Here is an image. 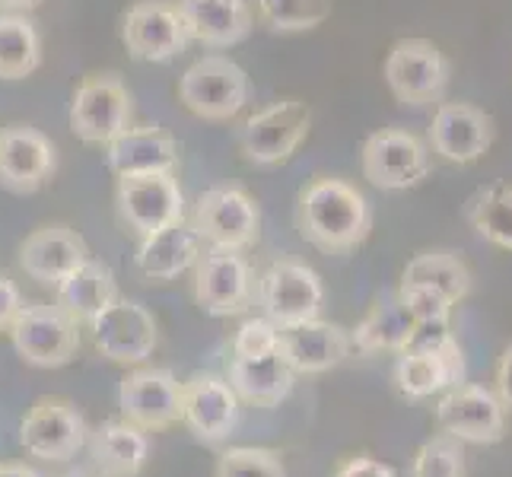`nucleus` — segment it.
Returning <instances> with one entry per match:
<instances>
[{"label": "nucleus", "instance_id": "obj_39", "mask_svg": "<svg viewBox=\"0 0 512 477\" xmlns=\"http://www.w3.org/2000/svg\"><path fill=\"white\" fill-rule=\"evenodd\" d=\"M334 477H395V471L388 465H382L373 455H353L338 471H334Z\"/></svg>", "mask_w": 512, "mask_h": 477}, {"label": "nucleus", "instance_id": "obj_15", "mask_svg": "<svg viewBox=\"0 0 512 477\" xmlns=\"http://www.w3.org/2000/svg\"><path fill=\"white\" fill-rule=\"evenodd\" d=\"M121 42L134 61L166 64L188 48V32L169 0H140L121 16Z\"/></svg>", "mask_w": 512, "mask_h": 477}, {"label": "nucleus", "instance_id": "obj_13", "mask_svg": "<svg viewBox=\"0 0 512 477\" xmlns=\"http://www.w3.org/2000/svg\"><path fill=\"white\" fill-rule=\"evenodd\" d=\"M118 408L144 433L169 430L182 420V382L160 366L134 369L118 385Z\"/></svg>", "mask_w": 512, "mask_h": 477}, {"label": "nucleus", "instance_id": "obj_18", "mask_svg": "<svg viewBox=\"0 0 512 477\" xmlns=\"http://www.w3.org/2000/svg\"><path fill=\"white\" fill-rule=\"evenodd\" d=\"M182 423L204 446H220L236 433L239 398L226 376L194 373L182 382Z\"/></svg>", "mask_w": 512, "mask_h": 477}, {"label": "nucleus", "instance_id": "obj_21", "mask_svg": "<svg viewBox=\"0 0 512 477\" xmlns=\"http://www.w3.org/2000/svg\"><path fill=\"white\" fill-rule=\"evenodd\" d=\"M83 261H90V249L70 226H42L20 245V268L45 287H58Z\"/></svg>", "mask_w": 512, "mask_h": 477}, {"label": "nucleus", "instance_id": "obj_31", "mask_svg": "<svg viewBox=\"0 0 512 477\" xmlns=\"http://www.w3.org/2000/svg\"><path fill=\"white\" fill-rule=\"evenodd\" d=\"M465 220L481 239L512 252V185H484L465 201Z\"/></svg>", "mask_w": 512, "mask_h": 477}, {"label": "nucleus", "instance_id": "obj_33", "mask_svg": "<svg viewBox=\"0 0 512 477\" xmlns=\"http://www.w3.org/2000/svg\"><path fill=\"white\" fill-rule=\"evenodd\" d=\"M255 7L274 32H309L331 16V0H255Z\"/></svg>", "mask_w": 512, "mask_h": 477}, {"label": "nucleus", "instance_id": "obj_37", "mask_svg": "<svg viewBox=\"0 0 512 477\" xmlns=\"http://www.w3.org/2000/svg\"><path fill=\"white\" fill-rule=\"evenodd\" d=\"M280 341V328L271 318H249L233 338V357H264L274 353Z\"/></svg>", "mask_w": 512, "mask_h": 477}, {"label": "nucleus", "instance_id": "obj_9", "mask_svg": "<svg viewBox=\"0 0 512 477\" xmlns=\"http://www.w3.org/2000/svg\"><path fill=\"white\" fill-rule=\"evenodd\" d=\"M131 128V93L118 74L86 77L70 102V131L90 147H109Z\"/></svg>", "mask_w": 512, "mask_h": 477}, {"label": "nucleus", "instance_id": "obj_42", "mask_svg": "<svg viewBox=\"0 0 512 477\" xmlns=\"http://www.w3.org/2000/svg\"><path fill=\"white\" fill-rule=\"evenodd\" d=\"M42 0H0V10H10V13H29L39 7Z\"/></svg>", "mask_w": 512, "mask_h": 477}, {"label": "nucleus", "instance_id": "obj_30", "mask_svg": "<svg viewBox=\"0 0 512 477\" xmlns=\"http://www.w3.org/2000/svg\"><path fill=\"white\" fill-rule=\"evenodd\" d=\"M42 64L39 29L26 13L0 10V80H26Z\"/></svg>", "mask_w": 512, "mask_h": 477}, {"label": "nucleus", "instance_id": "obj_4", "mask_svg": "<svg viewBox=\"0 0 512 477\" xmlns=\"http://www.w3.org/2000/svg\"><path fill=\"white\" fill-rule=\"evenodd\" d=\"M10 344L20 360L39 369L67 366L80 350V325L58 303L23 306L10 322Z\"/></svg>", "mask_w": 512, "mask_h": 477}, {"label": "nucleus", "instance_id": "obj_14", "mask_svg": "<svg viewBox=\"0 0 512 477\" xmlns=\"http://www.w3.org/2000/svg\"><path fill=\"white\" fill-rule=\"evenodd\" d=\"M194 299L214 318L239 315L255 299V274L242 252L207 249L194 264Z\"/></svg>", "mask_w": 512, "mask_h": 477}, {"label": "nucleus", "instance_id": "obj_24", "mask_svg": "<svg viewBox=\"0 0 512 477\" xmlns=\"http://www.w3.org/2000/svg\"><path fill=\"white\" fill-rule=\"evenodd\" d=\"M226 382L242 404L271 411L280 401L290 398L296 373L274 350V353H264V357H229Z\"/></svg>", "mask_w": 512, "mask_h": 477}, {"label": "nucleus", "instance_id": "obj_27", "mask_svg": "<svg viewBox=\"0 0 512 477\" xmlns=\"http://www.w3.org/2000/svg\"><path fill=\"white\" fill-rule=\"evenodd\" d=\"M93 465L102 477H137L147 465L150 439L128 420H105L86 436Z\"/></svg>", "mask_w": 512, "mask_h": 477}, {"label": "nucleus", "instance_id": "obj_38", "mask_svg": "<svg viewBox=\"0 0 512 477\" xmlns=\"http://www.w3.org/2000/svg\"><path fill=\"white\" fill-rule=\"evenodd\" d=\"M455 341V334L449 331V322H414L411 338L404 344L401 353H430L443 350Z\"/></svg>", "mask_w": 512, "mask_h": 477}, {"label": "nucleus", "instance_id": "obj_34", "mask_svg": "<svg viewBox=\"0 0 512 477\" xmlns=\"http://www.w3.org/2000/svg\"><path fill=\"white\" fill-rule=\"evenodd\" d=\"M411 477H465V443L449 433L427 439L411 462Z\"/></svg>", "mask_w": 512, "mask_h": 477}, {"label": "nucleus", "instance_id": "obj_44", "mask_svg": "<svg viewBox=\"0 0 512 477\" xmlns=\"http://www.w3.org/2000/svg\"><path fill=\"white\" fill-rule=\"evenodd\" d=\"M61 477H90V474H83V471H70V474H61Z\"/></svg>", "mask_w": 512, "mask_h": 477}, {"label": "nucleus", "instance_id": "obj_40", "mask_svg": "<svg viewBox=\"0 0 512 477\" xmlns=\"http://www.w3.org/2000/svg\"><path fill=\"white\" fill-rule=\"evenodd\" d=\"M23 309V296L20 287L13 284L7 274H0V328H10V322L16 318V312Z\"/></svg>", "mask_w": 512, "mask_h": 477}, {"label": "nucleus", "instance_id": "obj_25", "mask_svg": "<svg viewBox=\"0 0 512 477\" xmlns=\"http://www.w3.org/2000/svg\"><path fill=\"white\" fill-rule=\"evenodd\" d=\"M395 382H398V392L411 401L446 392V388L465 382L462 347H458V341H452L449 347L430 350V353H398Z\"/></svg>", "mask_w": 512, "mask_h": 477}, {"label": "nucleus", "instance_id": "obj_2", "mask_svg": "<svg viewBox=\"0 0 512 477\" xmlns=\"http://www.w3.org/2000/svg\"><path fill=\"white\" fill-rule=\"evenodd\" d=\"M382 77L401 105L423 109L446 99L452 64L430 39H401L385 55Z\"/></svg>", "mask_w": 512, "mask_h": 477}, {"label": "nucleus", "instance_id": "obj_1", "mask_svg": "<svg viewBox=\"0 0 512 477\" xmlns=\"http://www.w3.org/2000/svg\"><path fill=\"white\" fill-rule=\"evenodd\" d=\"M296 226L322 255H350L373 229V207L344 179H315L299 191Z\"/></svg>", "mask_w": 512, "mask_h": 477}, {"label": "nucleus", "instance_id": "obj_17", "mask_svg": "<svg viewBox=\"0 0 512 477\" xmlns=\"http://www.w3.org/2000/svg\"><path fill=\"white\" fill-rule=\"evenodd\" d=\"M430 153L455 166H471L487 156L497 137L493 118L468 102H439L430 121Z\"/></svg>", "mask_w": 512, "mask_h": 477}, {"label": "nucleus", "instance_id": "obj_12", "mask_svg": "<svg viewBox=\"0 0 512 477\" xmlns=\"http://www.w3.org/2000/svg\"><path fill=\"white\" fill-rule=\"evenodd\" d=\"M93 344L105 360L121 366H137L147 357H153L156 341V318L147 306H140L137 299L118 296L112 306H105L93 322Z\"/></svg>", "mask_w": 512, "mask_h": 477}, {"label": "nucleus", "instance_id": "obj_41", "mask_svg": "<svg viewBox=\"0 0 512 477\" xmlns=\"http://www.w3.org/2000/svg\"><path fill=\"white\" fill-rule=\"evenodd\" d=\"M497 398L503 408L512 414V344L503 350V357L497 363Z\"/></svg>", "mask_w": 512, "mask_h": 477}, {"label": "nucleus", "instance_id": "obj_36", "mask_svg": "<svg viewBox=\"0 0 512 477\" xmlns=\"http://www.w3.org/2000/svg\"><path fill=\"white\" fill-rule=\"evenodd\" d=\"M398 303L404 306L414 322H449L452 318V299L446 293H439L436 287L427 284H411V280H401V287L395 290Z\"/></svg>", "mask_w": 512, "mask_h": 477}, {"label": "nucleus", "instance_id": "obj_5", "mask_svg": "<svg viewBox=\"0 0 512 477\" xmlns=\"http://www.w3.org/2000/svg\"><path fill=\"white\" fill-rule=\"evenodd\" d=\"M191 226L198 229V236L207 249L245 252L258 242L261 214H258V204L242 188L220 185V188L204 191L198 198L191 214Z\"/></svg>", "mask_w": 512, "mask_h": 477}, {"label": "nucleus", "instance_id": "obj_3", "mask_svg": "<svg viewBox=\"0 0 512 477\" xmlns=\"http://www.w3.org/2000/svg\"><path fill=\"white\" fill-rule=\"evenodd\" d=\"M249 74L223 55H204L179 80V102L204 121H229L249 102Z\"/></svg>", "mask_w": 512, "mask_h": 477}, {"label": "nucleus", "instance_id": "obj_35", "mask_svg": "<svg viewBox=\"0 0 512 477\" xmlns=\"http://www.w3.org/2000/svg\"><path fill=\"white\" fill-rule=\"evenodd\" d=\"M214 477H287V468L280 452L274 449L239 446L220 455Z\"/></svg>", "mask_w": 512, "mask_h": 477}, {"label": "nucleus", "instance_id": "obj_28", "mask_svg": "<svg viewBox=\"0 0 512 477\" xmlns=\"http://www.w3.org/2000/svg\"><path fill=\"white\" fill-rule=\"evenodd\" d=\"M118 280L109 264L96 258L83 261L80 268L55 287V303L74 318L77 325H90L93 318L118 299Z\"/></svg>", "mask_w": 512, "mask_h": 477}, {"label": "nucleus", "instance_id": "obj_26", "mask_svg": "<svg viewBox=\"0 0 512 477\" xmlns=\"http://www.w3.org/2000/svg\"><path fill=\"white\" fill-rule=\"evenodd\" d=\"M204 255V242L191 220H179L160 233L144 236L137 249V268L150 280H175L179 274L191 271Z\"/></svg>", "mask_w": 512, "mask_h": 477}, {"label": "nucleus", "instance_id": "obj_23", "mask_svg": "<svg viewBox=\"0 0 512 477\" xmlns=\"http://www.w3.org/2000/svg\"><path fill=\"white\" fill-rule=\"evenodd\" d=\"M105 159H109V169L115 175H175V169H179V144L160 125H131L105 147Z\"/></svg>", "mask_w": 512, "mask_h": 477}, {"label": "nucleus", "instance_id": "obj_7", "mask_svg": "<svg viewBox=\"0 0 512 477\" xmlns=\"http://www.w3.org/2000/svg\"><path fill=\"white\" fill-rule=\"evenodd\" d=\"M363 179L382 191H408L430 175V147L411 131L382 128L366 137L360 153Z\"/></svg>", "mask_w": 512, "mask_h": 477}, {"label": "nucleus", "instance_id": "obj_43", "mask_svg": "<svg viewBox=\"0 0 512 477\" xmlns=\"http://www.w3.org/2000/svg\"><path fill=\"white\" fill-rule=\"evenodd\" d=\"M0 477H42V474L26 465H0Z\"/></svg>", "mask_w": 512, "mask_h": 477}, {"label": "nucleus", "instance_id": "obj_8", "mask_svg": "<svg viewBox=\"0 0 512 477\" xmlns=\"http://www.w3.org/2000/svg\"><path fill=\"white\" fill-rule=\"evenodd\" d=\"M255 296L264 309V318H271L277 328H290L309 322V318H319L325 287L309 264L296 258H280L261 274L255 284Z\"/></svg>", "mask_w": 512, "mask_h": 477}, {"label": "nucleus", "instance_id": "obj_10", "mask_svg": "<svg viewBox=\"0 0 512 477\" xmlns=\"http://www.w3.org/2000/svg\"><path fill=\"white\" fill-rule=\"evenodd\" d=\"M312 112L299 99H280L268 109L255 112L239 128V150L255 166H277L299 150L309 137Z\"/></svg>", "mask_w": 512, "mask_h": 477}, {"label": "nucleus", "instance_id": "obj_19", "mask_svg": "<svg viewBox=\"0 0 512 477\" xmlns=\"http://www.w3.org/2000/svg\"><path fill=\"white\" fill-rule=\"evenodd\" d=\"M55 144L26 125H10L0 131V188L13 194L39 191L55 172Z\"/></svg>", "mask_w": 512, "mask_h": 477}, {"label": "nucleus", "instance_id": "obj_16", "mask_svg": "<svg viewBox=\"0 0 512 477\" xmlns=\"http://www.w3.org/2000/svg\"><path fill=\"white\" fill-rule=\"evenodd\" d=\"M86 436L90 427L77 404L61 398L35 401L20 423V446L42 462H70L86 446Z\"/></svg>", "mask_w": 512, "mask_h": 477}, {"label": "nucleus", "instance_id": "obj_22", "mask_svg": "<svg viewBox=\"0 0 512 477\" xmlns=\"http://www.w3.org/2000/svg\"><path fill=\"white\" fill-rule=\"evenodd\" d=\"M175 10L182 16L188 39L204 48H233L249 39L255 26L249 0H179Z\"/></svg>", "mask_w": 512, "mask_h": 477}, {"label": "nucleus", "instance_id": "obj_11", "mask_svg": "<svg viewBox=\"0 0 512 477\" xmlns=\"http://www.w3.org/2000/svg\"><path fill=\"white\" fill-rule=\"evenodd\" d=\"M439 430L474 446H493L506 436V408L497 392L484 385L458 382L446 388V395L436 404Z\"/></svg>", "mask_w": 512, "mask_h": 477}, {"label": "nucleus", "instance_id": "obj_29", "mask_svg": "<svg viewBox=\"0 0 512 477\" xmlns=\"http://www.w3.org/2000/svg\"><path fill=\"white\" fill-rule=\"evenodd\" d=\"M414 318L404 312L395 293H382L366 318L350 331V344L363 357H376V353H401L411 338Z\"/></svg>", "mask_w": 512, "mask_h": 477}, {"label": "nucleus", "instance_id": "obj_6", "mask_svg": "<svg viewBox=\"0 0 512 477\" xmlns=\"http://www.w3.org/2000/svg\"><path fill=\"white\" fill-rule=\"evenodd\" d=\"M115 207L121 223L140 239L185 220V194L179 188V179L169 172L118 175Z\"/></svg>", "mask_w": 512, "mask_h": 477}, {"label": "nucleus", "instance_id": "obj_20", "mask_svg": "<svg viewBox=\"0 0 512 477\" xmlns=\"http://www.w3.org/2000/svg\"><path fill=\"white\" fill-rule=\"evenodd\" d=\"M350 350H353L350 331H344L341 325L322 322V318H309V322L280 328V341H277V353L287 360V366L296 376L328 373V369L347 360Z\"/></svg>", "mask_w": 512, "mask_h": 477}, {"label": "nucleus", "instance_id": "obj_32", "mask_svg": "<svg viewBox=\"0 0 512 477\" xmlns=\"http://www.w3.org/2000/svg\"><path fill=\"white\" fill-rule=\"evenodd\" d=\"M401 280L436 287L439 293H446L455 306L471 293V271L455 252H420V255H414L408 261V268H404Z\"/></svg>", "mask_w": 512, "mask_h": 477}]
</instances>
